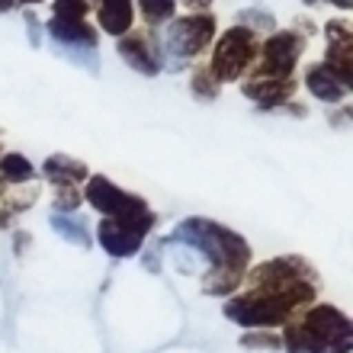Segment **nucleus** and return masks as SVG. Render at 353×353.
I'll use <instances>...</instances> for the list:
<instances>
[{"label": "nucleus", "mask_w": 353, "mask_h": 353, "mask_svg": "<svg viewBox=\"0 0 353 353\" xmlns=\"http://www.w3.org/2000/svg\"><path fill=\"white\" fill-rule=\"evenodd\" d=\"M168 244H183L190 254H199L209 263V276L203 283L205 296H232L248 276L251 244L212 219H183Z\"/></svg>", "instance_id": "nucleus-1"}, {"label": "nucleus", "mask_w": 353, "mask_h": 353, "mask_svg": "<svg viewBox=\"0 0 353 353\" xmlns=\"http://www.w3.org/2000/svg\"><path fill=\"white\" fill-rule=\"evenodd\" d=\"M48 36L61 42V46H84V48H97V39L100 32L87 23V19H61V17H52L48 19Z\"/></svg>", "instance_id": "nucleus-12"}, {"label": "nucleus", "mask_w": 353, "mask_h": 353, "mask_svg": "<svg viewBox=\"0 0 353 353\" xmlns=\"http://www.w3.org/2000/svg\"><path fill=\"white\" fill-rule=\"evenodd\" d=\"M36 176V168L29 164L23 154L10 151V154H0V186H17V183H29Z\"/></svg>", "instance_id": "nucleus-17"}, {"label": "nucleus", "mask_w": 353, "mask_h": 353, "mask_svg": "<svg viewBox=\"0 0 353 353\" xmlns=\"http://www.w3.org/2000/svg\"><path fill=\"white\" fill-rule=\"evenodd\" d=\"M302 3H308V7H312V3H318V0H302Z\"/></svg>", "instance_id": "nucleus-28"}, {"label": "nucleus", "mask_w": 353, "mask_h": 353, "mask_svg": "<svg viewBox=\"0 0 353 353\" xmlns=\"http://www.w3.org/2000/svg\"><path fill=\"white\" fill-rule=\"evenodd\" d=\"M219 81H215L212 74H209V68H199L193 74V90L203 97V100H212V97H219Z\"/></svg>", "instance_id": "nucleus-22"}, {"label": "nucleus", "mask_w": 353, "mask_h": 353, "mask_svg": "<svg viewBox=\"0 0 353 353\" xmlns=\"http://www.w3.org/2000/svg\"><path fill=\"white\" fill-rule=\"evenodd\" d=\"M318 299V279H305L286 289L270 286H251L248 292H238L234 299L225 302V318H232L234 325L254 327V331H270V327L286 325L299 308L315 305Z\"/></svg>", "instance_id": "nucleus-2"}, {"label": "nucleus", "mask_w": 353, "mask_h": 353, "mask_svg": "<svg viewBox=\"0 0 353 353\" xmlns=\"http://www.w3.org/2000/svg\"><path fill=\"white\" fill-rule=\"evenodd\" d=\"M305 87H308V93H315L318 100H325V103H337V100H344V97H347V87L341 84V81H337V77L331 74L325 65H312V68H308Z\"/></svg>", "instance_id": "nucleus-15"}, {"label": "nucleus", "mask_w": 353, "mask_h": 353, "mask_svg": "<svg viewBox=\"0 0 353 353\" xmlns=\"http://www.w3.org/2000/svg\"><path fill=\"white\" fill-rule=\"evenodd\" d=\"M81 203H84V196H81L77 186H55V212L58 215L74 212Z\"/></svg>", "instance_id": "nucleus-21"}, {"label": "nucleus", "mask_w": 353, "mask_h": 353, "mask_svg": "<svg viewBox=\"0 0 353 353\" xmlns=\"http://www.w3.org/2000/svg\"><path fill=\"white\" fill-rule=\"evenodd\" d=\"M325 39L327 42H353L350 23H347V19H331L325 26Z\"/></svg>", "instance_id": "nucleus-24"}, {"label": "nucleus", "mask_w": 353, "mask_h": 353, "mask_svg": "<svg viewBox=\"0 0 353 353\" xmlns=\"http://www.w3.org/2000/svg\"><path fill=\"white\" fill-rule=\"evenodd\" d=\"M305 52V36L296 32V29H279L273 36H267L261 42V52H257V65H254L251 74L254 77H276V81H286L296 71L299 58Z\"/></svg>", "instance_id": "nucleus-7"}, {"label": "nucleus", "mask_w": 353, "mask_h": 353, "mask_svg": "<svg viewBox=\"0 0 353 353\" xmlns=\"http://www.w3.org/2000/svg\"><path fill=\"white\" fill-rule=\"evenodd\" d=\"M42 174L55 186H77L90 176V170H87L84 161L68 158V154H52V158H46V164H42Z\"/></svg>", "instance_id": "nucleus-14"}, {"label": "nucleus", "mask_w": 353, "mask_h": 353, "mask_svg": "<svg viewBox=\"0 0 353 353\" xmlns=\"http://www.w3.org/2000/svg\"><path fill=\"white\" fill-rule=\"evenodd\" d=\"M331 3H334L337 10H350L353 7V0H331Z\"/></svg>", "instance_id": "nucleus-25"}, {"label": "nucleus", "mask_w": 353, "mask_h": 353, "mask_svg": "<svg viewBox=\"0 0 353 353\" xmlns=\"http://www.w3.org/2000/svg\"><path fill=\"white\" fill-rule=\"evenodd\" d=\"M283 331L286 353H350L353 327L341 308L318 302L299 318H289Z\"/></svg>", "instance_id": "nucleus-3"}, {"label": "nucleus", "mask_w": 353, "mask_h": 353, "mask_svg": "<svg viewBox=\"0 0 353 353\" xmlns=\"http://www.w3.org/2000/svg\"><path fill=\"white\" fill-rule=\"evenodd\" d=\"M17 3H42V0H17Z\"/></svg>", "instance_id": "nucleus-27"}, {"label": "nucleus", "mask_w": 353, "mask_h": 353, "mask_svg": "<svg viewBox=\"0 0 353 353\" xmlns=\"http://www.w3.org/2000/svg\"><path fill=\"white\" fill-rule=\"evenodd\" d=\"M251 286H270V289H286L296 286V283H305V279H318L315 270L308 267L302 257H273V261L261 263L248 273Z\"/></svg>", "instance_id": "nucleus-9"}, {"label": "nucleus", "mask_w": 353, "mask_h": 353, "mask_svg": "<svg viewBox=\"0 0 353 353\" xmlns=\"http://www.w3.org/2000/svg\"><path fill=\"white\" fill-rule=\"evenodd\" d=\"M154 225H158V215L148 205L145 212H135L129 219H103L97 228V238L110 257H135Z\"/></svg>", "instance_id": "nucleus-6"}, {"label": "nucleus", "mask_w": 353, "mask_h": 353, "mask_svg": "<svg viewBox=\"0 0 353 353\" xmlns=\"http://www.w3.org/2000/svg\"><path fill=\"white\" fill-rule=\"evenodd\" d=\"M52 228H55L61 238H68V241L81 244V248H90V234H87V228H81V225L74 222V219H68V215H52Z\"/></svg>", "instance_id": "nucleus-19"}, {"label": "nucleus", "mask_w": 353, "mask_h": 353, "mask_svg": "<svg viewBox=\"0 0 353 353\" xmlns=\"http://www.w3.org/2000/svg\"><path fill=\"white\" fill-rule=\"evenodd\" d=\"M241 347H267V350H279L283 347V337H276V334H267V331H257V334H244L241 337Z\"/></svg>", "instance_id": "nucleus-23"}, {"label": "nucleus", "mask_w": 353, "mask_h": 353, "mask_svg": "<svg viewBox=\"0 0 353 353\" xmlns=\"http://www.w3.org/2000/svg\"><path fill=\"white\" fill-rule=\"evenodd\" d=\"M244 97L251 103H257V106H263V110H276V106H283V103L296 93V77H286V81H276V77H248L244 81Z\"/></svg>", "instance_id": "nucleus-11"}, {"label": "nucleus", "mask_w": 353, "mask_h": 353, "mask_svg": "<svg viewBox=\"0 0 353 353\" xmlns=\"http://www.w3.org/2000/svg\"><path fill=\"white\" fill-rule=\"evenodd\" d=\"M100 0H55V17L61 19H84Z\"/></svg>", "instance_id": "nucleus-20"}, {"label": "nucleus", "mask_w": 353, "mask_h": 353, "mask_svg": "<svg viewBox=\"0 0 353 353\" xmlns=\"http://www.w3.org/2000/svg\"><path fill=\"white\" fill-rule=\"evenodd\" d=\"M17 7V0H0V13H7V10Z\"/></svg>", "instance_id": "nucleus-26"}, {"label": "nucleus", "mask_w": 353, "mask_h": 353, "mask_svg": "<svg viewBox=\"0 0 353 353\" xmlns=\"http://www.w3.org/2000/svg\"><path fill=\"white\" fill-rule=\"evenodd\" d=\"M97 17H100V29L110 36H125L135 26V7L132 0H100L97 3Z\"/></svg>", "instance_id": "nucleus-13"}, {"label": "nucleus", "mask_w": 353, "mask_h": 353, "mask_svg": "<svg viewBox=\"0 0 353 353\" xmlns=\"http://www.w3.org/2000/svg\"><path fill=\"white\" fill-rule=\"evenodd\" d=\"M141 7V19L148 26H161V23H170L176 10V0H139Z\"/></svg>", "instance_id": "nucleus-18"}, {"label": "nucleus", "mask_w": 353, "mask_h": 353, "mask_svg": "<svg viewBox=\"0 0 353 353\" xmlns=\"http://www.w3.org/2000/svg\"><path fill=\"white\" fill-rule=\"evenodd\" d=\"M116 48H119L122 61H125L132 71H139V74H145V77L161 74V48L148 32H125Z\"/></svg>", "instance_id": "nucleus-10"}, {"label": "nucleus", "mask_w": 353, "mask_h": 353, "mask_svg": "<svg viewBox=\"0 0 353 353\" xmlns=\"http://www.w3.org/2000/svg\"><path fill=\"white\" fill-rule=\"evenodd\" d=\"M81 196H84L103 219H129V215L148 209V203H145L141 196L125 193L122 186H116L110 176H103V174L87 176V190Z\"/></svg>", "instance_id": "nucleus-8"}, {"label": "nucleus", "mask_w": 353, "mask_h": 353, "mask_svg": "<svg viewBox=\"0 0 353 353\" xmlns=\"http://www.w3.org/2000/svg\"><path fill=\"white\" fill-rule=\"evenodd\" d=\"M321 65L350 90V68H353V42H327L325 61Z\"/></svg>", "instance_id": "nucleus-16"}, {"label": "nucleus", "mask_w": 353, "mask_h": 353, "mask_svg": "<svg viewBox=\"0 0 353 353\" xmlns=\"http://www.w3.org/2000/svg\"><path fill=\"white\" fill-rule=\"evenodd\" d=\"M215 36V17L209 13H186L168 23V32L158 42L161 48V68L168 71H180L186 61H193L196 55H203L205 46Z\"/></svg>", "instance_id": "nucleus-4"}, {"label": "nucleus", "mask_w": 353, "mask_h": 353, "mask_svg": "<svg viewBox=\"0 0 353 353\" xmlns=\"http://www.w3.org/2000/svg\"><path fill=\"white\" fill-rule=\"evenodd\" d=\"M257 52H261V39L257 32L248 26H232L225 29L219 42L212 48V58H209V74L219 81V84H234V81H241L248 71L254 68L257 61Z\"/></svg>", "instance_id": "nucleus-5"}, {"label": "nucleus", "mask_w": 353, "mask_h": 353, "mask_svg": "<svg viewBox=\"0 0 353 353\" xmlns=\"http://www.w3.org/2000/svg\"><path fill=\"white\" fill-rule=\"evenodd\" d=\"M0 154H3V151H0Z\"/></svg>", "instance_id": "nucleus-29"}]
</instances>
